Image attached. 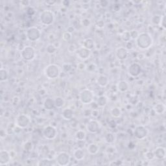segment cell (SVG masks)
Instances as JSON below:
<instances>
[{"label": "cell", "mask_w": 166, "mask_h": 166, "mask_svg": "<svg viewBox=\"0 0 166 166\" xmlns=\"http://www.w3.org/2000/svg\"><path fill=\"white\" fill-rule=\"evenodd\" d=\"M136 42L139 48L145 50L151 47L153 44V40L148 33H142L138 35Z\"/></svg>", "instance_id": "6da1fadb"}, {"label": "cell", "mask_w": 166, "mask_h": 166, "mask_svg": "<svg viewBox=\"0 0 166 166\" xmlns=\"http://www.w3.org/2000/svg\"><path fill=\"white\" fill-rule=\"evenodd\" d=\"M45 75L49 79L57 78L60 75L59 67L55 64L49 65L45 70Z\"/></svg>", "instance_id": "7a4b0ae2"}, {"label": "cell", "mask_w": 166, "mask_h": 166, "mask_svg": "<svg viewBox=\"0 0 166 166\" xmlns=\"http://www.w3.org/2000/svg\"><path fill=\"white\" fill-rule=\"evenodd\" d=\"M94 97V94L89 90H83L80 93V100L84 104L90 103L93 101Z\"/></svg>", "instance_id": "3957f363"}, {"label": "cell", "mask_w": 166, "mask_h": 166, "mask_svg": "<svg viewBox=\"0 0 166 166\" xmlns=\"http://www.w3.org/2000/svg\"><path fill=\"white\" fill-rule=\"evenodd\" d=\"M21 57L25 60H31L35 57V51L32 47L27 46V47L24 48L23 51H21Z\"/></svg>", "instance_id": "277c9868"}, {"label": "cell", "mask_w": 166, "mask_h": 166, "mask_svg": "<svg viewBox=\"0 0 166 166\" xmlns=\"http://www.w3.org/2000/svg\"><path fill=\"white\" fill-rule=\"evenodd\" d=\"M40 20L44 25H50L54 20V15L51 11H45L41 14Z\"/></svg>", "instance_id": "5b68a950"}, {"label": "cell", "mask_w": 166, "mask_h": 166, "mask_svg": "<svg viewBox=\"0 0 166 166\" xmlns=\"http://www.w3.org/2000/svg\"><path fill=\"white\" fill-rule=\"evenodd\" d=\"M27 37L31 41H36L40 37V31L38 28L32 27L29 28L27 32Z\"/></svg>", "instance_id": "8992f818"}, {"label": "cell", "mask_w": 166, "mask_h": 166, "mask_svg": "<svg viewBox=\"0 0 166 166\" xmlns=\"http://www.w3.org/2000/svg\"><path fill=\"white\" fill-rule=\"evenodd\" d=\"M57 132L52 126H47L43 131V136L48 140H52L55 138Z\"/></svg>", "instance_id": "52a82bcc"}, {"label": "cell", "mask_w": 166, "mask_h": 166, "mask_svg": "<svg viewBox=\"0 0 166 166\" xmlns=\"http://www.w3.org/2000/svg\"><path fill=\"white\" fill-rule=\"evenodd\" d=\"M30 123V119L28 116L24 114L19 116L16 119V125L19 128H25Z\"/></svg>", "instance_id": "ba28073f"}, {"label": "cell", "mask_w": 166, "mask_h": 166, "mask_svg": "<svg viewBox=\"0 0 166 166\" xmlns=\"http://www.w3.org/2000/svg\"><path fill=\"white\" fill-rule=\"evenodd\" d=\"M70 157L67 153L62 152L57 156V162L60 165H66L70 162Z\"/></svg>", "instance_id": "9c48e42d"}, {"label": "cell", "mask_w": 166, "mask_h": 166, "mask_svg": "<svg viewBox=\"0 0 166 166\" xmlns=\"http://www.w3.org/2000/svg\"><path fill=\"white\" fill-rule=\"evenodd\" d=\"M129 74L133 77H137L140 74L141 68L140 64L137 63H133L129 67Z\"/></svg>", "instance_id": "30bf717a"}, {"label": "cell", "mask_w": 166, "mask_h": 166, "mask_svg": "<svg viewBox=\"0 0 166 166\" xmlns=\"http://www.w3.org/2000/svg\"><path fill=\"white\" fill-rule=\"evenodd\" d=\"M11 154L7 151H1L0 152V165H6L11 160Z\"/></svg>", "instance_id": "8fae6325"}, {"label": "cell", "mask_w": 166, "mask_h": 166, "mask_svg": "<svg viewBox=\"0 0 166 166\" xmlns=\"http://www.w3.org/2000/svg\"><path fill=\"white\" fill-rule=\"evenodd\" d=\"M134 134H135L136 137L137 138L143 139L147 136L148 134V131L143 126H139L136 129Z\"/></svg>", "instance_id": "7c38bea8"}, {"label": "cell", "mask_w": 166, "mask_h": 166, "mask_svg": "<svg viewBox=\"0 0 166 166\" xmlns=\"http://www.w3.org/2000/svg\"><path fill=\"white\" fill-rule=\"evenodd\" d=\"M99 123L96 120H91L88 123L86 128L87 130L91 133H96L99 129Z\"/></svg>", "instance_id": "4fadbf2b"}, {"label": "cell", "mask_w": 166, "mask_h": 166, "mask_svg": "<svg viewBox=\"0 0 166 166\" xmlns=\"http://www.w3.org/2000/svg\"><path fill=\"white\" fill-rule=\"evenodd\" d=\"M116 57L119 60H124L127 58L128 56V51L126 48H119L116 50Z\"/></svg>", "instance_id": "5bb4252c"}, {"label": "cell", "mask_w": 166, "mask_h": 166, "mask_svg": "<svg viewBox=\"0 0 166 166\" xmlns=\"http://www.w3.org/2000/svg\"><path fill=\"white\" fill-rule=\"evenodd\" d=\"M77 56L81 59H86V58H89L90 55V50H87V49L84 48H82L79 49L77 51Z\"/></svg>", "instance_id": "9a60e30c"}, {"label": "cell", "mask_w": 166, "mask_h": 166, "mask_svg": "<svg viewBox=\"0 0 166 166\" xmlns=\"http://www.w3.org/2000/svg\"><path fill=\"white\" fill-rule=\"evenodd\" d=\"M154 155L158 159H163L165 158V149L163 147H158L155 151Z\"/></svg>", "instance_id": "2e32d148"}, {"label": "cell", "mask_w": 166, "mask_h": 166, "mask_svg": "<svg viewBox=\"0 0 166 166\" xmlns=\"http://www.w3.org/2000/svg\"><path fill=\"white\" fill-rule=\"evenodd\" d=\"M94 47V40L92 38H87L83 42V48L87 49L88 50H91Z\"/></svg>", "instance_id": "e0dca14e"}, {"label": "cell", "mask_w": 166, "mask_h": 166, "mask_svg": "<svg viewBox=\"0 0 166 166\" xmlns=\"http://www.w3.org/2000/svg\"><path fill=\"white\" fill-rule=\"evenodd\" d=\"M62 116L66 120H70L73 118V111L70 108H66L62 111Z\"/></svg>", "instance_id": "ac0fdd59"}, {"label": "cell", "mask_w": 166, "mask_h": 166, "mask_svg": "<svg viewBox=\"0 0 166 166\" xmlns=\"http://www.w3.org/2000/svg\"><path fill=\"white\" fill-rule=\"evenodd\" d=\"M45 108L47 110H51L53 108L55 105V101L51 98H48L45 100L44 103Z\"/></svg>", "instance_id": "d6986e66"}, {"label": "cell", "mask_w": 166, "mask_h": 166, "mask_svg": "<svg viewBox=\"0 0 166 166\" xmlns=\"http://www.w3.org/2000/svg\"><path fill=\"white\" fill-rule=\"evenodd\" d=\"M87 150L88 151V153L91 154V155H95V154H96L98 152L99 147L96 143H92L88 147Z\"/></svg>", "instance_id": "ffe728a7"}, {"label": "cell", "mask_w": 166, "mask_h": 166, "mask_svg": "<svg viewBox=\"0 0 166 166\" xmlns=\"http://www.w3.org/2000/svg\"><path fill=\"white\" fill-rule=\"evenodd\" d=\"M129 88V84L126 81H120L118 84V89L121 92H125Z\"/></svg>", "instance_id": "44dd1931"}, {"label": "cell", "mask_w": 166, "mask_h": 166, "mask_svg": "<svg viewBox=\"0 0 166 166\" xmlns=\"http://www.w3.org/2000/svg\"><path fill=\"white\" fill-rule=\"evenodd\" d=\"M84 153L81 149H78L74 152V157L77 160H81L84 157Z\"/></svg>", "instance_id": "7402d4cb"}, {"label": "cell", "mask_w": 166, "mask_h": 166, "mask_svg": "<svg viewBox=\"0 0 166 166\" xmlns=\"http://www.w3.org/2000/svg\"><path fill=\"white\" fill-rule=\"evenodd\" d=\"M108 79L105 76H103V75H101L99 76V77L97 79V82L101 86H106L107 84H108Z\"/></svg>", "instance_id": "603a6c76"}, {"label": "cell", "mask_w": 166, "mask_h": 166, "mask_svg": "<svg viewBox=\"0 0 166 166\" xmlns=\"http://www.w3.org/2000/svg\"><path fill=\"white\" fill-rule=\"evenodd\" d=\"M165 107L164 105H163V104L158 103L155 106V108H154V110H155V112L157 114H162L163 112L165 111Z\"/></svg>", "instance_id": "cb8c5ba5"}, {"label": "cell", "mask_w": 166, "mask_h": 166, "mask_svg": "<svg viewBox=\"0 0 166 166\" xmlns=\"http://www.w3.org/2000/svg\"><path fill=\"white\" fill-rule=\"evenodd\" d=\"M54 101H55V106H57V108H61V107H62V106L64 104V99L60 97H56V99Z\"/></svg>", "instance_id": "d4e9b609"}, {"label": "cell", "mask_w": 166, "mask_h": 166, "mask_svg": "<svg viewBox=\"0 0 166 166\" xmlns=\"http://www.w3.org/2000/svg\"><path fill=\"white\" fill-rule=\"evenodd\" d=\"M75 137H76V139L78 140L83 141L84 140L85 138H86V133L82 131H79L75 134Z\"/></svg>", "instance_id": "484cf974"}, {"label": "cell", "mask_w": 166, "mask_h": 166, "mask_svg": "<svg viewBox=\"0 0 166 166\" xmlns=\"http://www.w3.org/2000/svg\"><path fill=\"white\" fill-rule=\"evenodd\" d=\"M7 79H8V74H7V71L1 68V70H0V80H1V82H3L6 80Z\"/></svg>", "instance_id": "4316f807"}, {"label": "cell", "mask_w": 166, "mask_h": 166, "mask_svg": "<svg viewBox=\"0 0 166 166\" xmlns=\"http://www.w3.org/2000/svg\"><path fill=\"white\" fill-rule=\"evenodd\" d=\"M106 102H107V100L104 96L99 97L98 100H97V104H98V106L101 107H103L105 106Z\"/></svg>", "instance_id": "83f0119b"}, {"label": "cell", "mask_w": 166, "mask_h": 166, "mask_svg": "<svg viewBox=\"0 0 166 166\" xmlns=\"http://www.w3.org/2000/svg\"><path fill=\"white\" fill-rule=\"evenodd\" d=\"M111 113H112V115L116 117V118H118L121 116V110H119L118 108H114L111 111Z\"/></svg>", "instance_id": "f1b7e54d"}, {"label": "cell", "mask_w": 166, "mask_h": 166, "mask_svg": "<svg viewBox=\"0 0 166 166\" xmlns=\"http://www.w3.org/2000/svg\"><path fill=\"white\" fill-rule=\"evenodd\" d=\"M52 164V162L50 160L44 159L40 161V162L38 163V165H51Z\"/></svg>", "instance_id": "f546056e"}, {"label": "cell", "mask_w": 166, "mask_h": 166, "mask_svg": "<svg viewBox=\"0 0 166 166\" xmlns=\"http://www.w3.org/2000/svg\"><path fill=\"white\" fill-rule=\"evenodd\" d=\"M106 141L108 143H112L114 141V136H113V134H110V133H108L106 134Z\"/></svg>", "instance_id": "4dcf8cb0"}, {"label": "cell", "mask_w": 166, "mask_h": 166, "mask_svg": "<svg viewBox=\"0 0 166 166\" xmlns=\"http://www.w3.org/2000/svg\"><path fill=\"white\" fill-rule=\"evenodd\" d=\"M56 51V48H55V46L53 45H49L47 48V51L48 53L51 54V53H55V51Z\"/></svg>", "instance_id": "1f68e13d"}, {"label": "cell", "mask_w": 166, "mask_h": 166, "mask_svg": "<svg viewBox=\"0 0 166 166\" xmlns=\"http://www.w3.org/2000/svg\"><path fill=\"white\" fill-rule=\"evenodd\" d=\"M154 17H155V18H158V21H155V20H154V19H152V21H153V22L154 23H155V24L160 23V21H161V19H162V17H161V18H160V17H159L158 16H155ZM157 20H158L157 19Z\"/></svg>", "instance_id": "d6a6232c"}]
</instances>
